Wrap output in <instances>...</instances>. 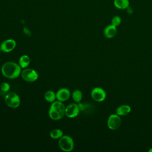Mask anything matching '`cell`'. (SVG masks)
Listing matches in <instances>:
<instances>
[{"label":"cell","instance_id":"obj_3","mask_svg":"<svg viewBox=\"0 0 152 152\" xmlns=\"http://www.w3.org/2000/svg\"><path fill=\"white\" fill-rule=\"evenodd\" d=\"M59 148L64 151L68 152L73 150L74 143L72 138L68 135H63L58 141Z\"/></svg>","mask_w":152,"mask_h":152},{"label":"cell","instance_id":"obj_4","mask_svg":"<svg viewBox=\"0 0 152 152\" xmlns=\"http://www.w3.org/2000/svg\"><path fill=\"white\" fill-rule=\"evenodd\" d=\"M5 102L10 107L17 108L20 104V99L15 93L10 92L5 96Z\"/></svg>","mask_w":152,"mask_h":152},{"label":"cell","instance_id":"obj_22","mask_svg":"<svg viewBox=\"0 0 152 152\" xmlns=\"http://www.w3.org/2000/svg\"><path fill=\"white\" fill-rule=\"evenodd\" d=\"M1 48H0V53H1Z\"/></svg>","mask_w":152,"mask_h":152},{"label":"cell","instance_id":"obj_19","mask_svg":"<svg viewBox=\"0 0 152 152\" xmlns=\"http://www.w3.org/2000/svg\"><path fill=\"white\" fill-rule=\"evenodd\" d=\"M0 89L3 92H7L10 89V86L8 83L4 82L0 85Z\"/></svg>","mask_w":152,"mask_h":152},{"label":"cell","instance_id":"obj_21","mask_svg":"<svg viewBox=\"0 0 152 152\" xmlns=\"http://www.w3.org/2000/svg\"><path fill=\"white\" fill-rule=\"evenodd\" d=\"M148 151H149V152H152V148H151L148 150Z\"/></svg>","mask_w":152,"mask_h":152},{"label":"cell","instance_id":"obj_5","mask_svg":"<svg viewBox=\"0 0 152 152\" xmlns=\"http://www.w3.org/2000/svg\"><path fill=\"white\" fill-rule=\"evenodd\" d=\"M22 78L29 83H32L36 81L38 78L39 75L36 71L31 68H26L21 73Z\"/></svg>","mask_w":152,"mask_h":152},{"label":"cell","instance_id":"obj_18","mask_svg":"<svg viewBox=\"0 0 152 152\" xmlns=\"http://www.w3.org/2000/svg\"><path fill=\"white\" fill-rule=\"evenodd\" d=\"M121 23V18L119 15L114 16L111 21V24L116 27L119 26Z\"/></svg>","mask_w":152,"mask_h":152},{"label":"cell","instance_id":"obj_16","mask_svg":"<svg viewBox=\"0 0 152 152\" xmlns=\"http://www.w3.org/2000/svg\"><path fill=\"white\" fill-rule=\"evenodd\" d=\"M50 136L53 139H59L63 136V131L60 129H54L50 131Z\"/></svg>","mask_w":152,"mask_h":152},{"label":"cell","instance_id":"obj_11","mask_svg":"<svg viewBox=\"0 0 152 152\" xmlns=\"http://www.w3.org/2000/svg\"><path fill=\"white\" fill-rule=\"evenodd\" d=\"M104 35L107 39H112L114 37L117 33V28L113 25H109L104 29Z\"/></svg>","mask_w":152,"mask_h":152},{"label":"cell","instance_id":"obj_8","mask_svg":"<svg viewBox=\"0 0 152 152\" xmlns=\"http://www.w3.org/2000/svg\"><path fill=\"white\" fill-rule=\"evenodd\" d=\"M80 109L78 105L76 103H71L68 104L66 107H65V115L70 118L76 117L79 112Z\"/></svg>","mask_w":152,"mask_h":152},{"label":"cell","instance_id":"obj_15","mask_svg":"<svg viewBox=\"0 0 152 152\" xmlns=\"http://www.w3.org/2000/svg\"><path fill=\"white\" fill-rule=\"evenodd\" d=\"M44 97L45 100L49 102V103H52L54 101H55L56 98V93H55L54 91L52 90H48L44 95Z\"/></svg>","mask_w":152,"mask_h":152},{"label":"cell","instance_id":"obj_9","mask_svg":"<svg viewBox=\"0 0 152 152\" xmlns=\"http://www.w3.org/2000/svg\"><path fill=\"white\" fill-rule=\"evenodd\" d=\"M16 46L15 40L9 39L4 40L0 45L1 51L4 52H10L13 50Z\"/></svg>","mask_w":152,"mask_h":152},{"label":"cell","instance_id":"obj_10","mask_svg":"<svg viewBox=\"0 0 152 152\" xmlns=\"http://www.w3.org/2000/svg\"><path fill=\"white\" fill-rule=\"evenodd\" d=\"M70 95V91L68 88H62L57 91L56 93V98L59 101L65 102L69 98Z\"/></svg>","mask_w":152,"mask_h":152},{"label":"cell","instance_id":"obj_13","mask_svg":"<svg viewBox=\"0 0 152 152\" xmlns=\"http://www.w3.org/2000/svg\"><path fill=\"white\" fill-rule=\"evenodd\" d=\"M115 7L119 10H126L129 6V0H114Z\"/></svg>","mask_w":152,"mask_h":152},{"label":"cell","instance_id":"obj_20","mask_svg":"<svg viewBox=\"0 0 152 152\" xmlns=\"http://www.w3.org/2000/svg\"><path fill=\"white\" fill-rule=\"evenodd\" d=\"M126 11H127V12L129 14H132L133 13V12H134V10H133V9L131 7H128L126 9Z\"/></svg>","mask_w":152,"mask_h":152},{"label":"cell","instance_id":"obj_17","mask_svg":"<svg viewBox=\"0 0 152 152\" xmlns=\"http://www.w3.org/2000/svg\"><path fill=\"white\" fill-rule=\"evenodd\" d=\"M72 97L75 102L80 103L83 98L82 92L80 90H75L72 92Z\"/></svg>","mask_w":152,"mask_h":152},{"label":"cell","instance_id":"obj_14","mask_svg":"<svg viewBox=\"0 0 152 152\" xmlns=\"http://www.w3.org/2000/svg\"><path fill=\"white\" fill-rule=\"evenodd\" d=\"M30 63V59L27 55H23L19 59V65L22 68H27Z\"/></svg>","mask_w":152,"mask_h":152},{"label":"cell","instance_id":"obj_1","mask_svg":"<svg viewBox=\"0 0 152 152\" xmlns=\"http://www.w3.org/2000/svg\"><path fill=\"white\" fill-rule=\"evenodd\" d=\"M1 72L5 78L14 79L20 75L21 66L14 62H7L2 66Z\"/></svg>","mask_w":152,"mask_h":152},{"label":"cell","instance_id":"obj_2","mask_svg":"<svg viewBox=\"0 0 152 152\" xmlns=\"http://www.w3.org/2000/svg\"><path fill=\"white\" fill-rule=\"evenodd\" d=\"M65 106L62 102L57 100L52 102L49 109V116L50 119L58 121L62 118L65 115Z\"/></svg>","mask_w":152,"mask_h":152},{"label":"cell","instance_id":"obj_6","mask_svg":"<svg viewBox=\"0 0 152 152\" xmlns=\"http://www.w3.org/2000/svg\"><path fill=\"white\" fill-rule=\"evenodd\" d=\"M122 123V120L119 115L117 114H112L109 116L107 125L108 128L112 130H116L118 129Z\"/></svg>","mask_w":152,"mask_h":152},{"label":"cell","instance_id":"obj_7","mask_svg":"<svg viewBox=\"0 0 152 152\" xmlns=\"http://www.w3.org/2000/svg\"><path fill=\"white\" fill-rule=\"evenodd\" d=\"M92 99L97 102H103L106 97V93L104 89L100 87H95L91 91Z\"/></svg>","mask_w":152,"mask_h":152},{"label":"cell","instance_id":"obj_12","mask_svg":"<svg viewBox=\"0 0 152 152\" xmlns=\"http://www.w3.org/2000/svg\"><path fill=\"white\" fill-rule=\"evenodd\" d=\"M131 108L129 105L122 104L119 106L116 110V114L121 116H126L129 113L131 112Z\"/></svg>","mask_w":152,"mask_h":152}]
</instances>
